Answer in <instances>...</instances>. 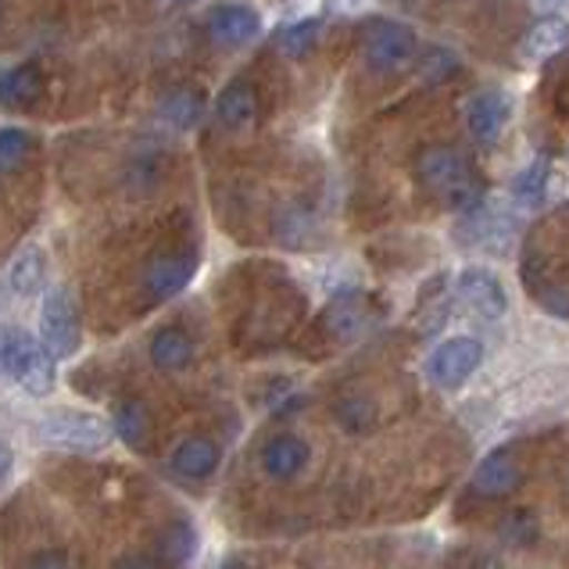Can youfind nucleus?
<instances>
[{"label": "nucleus", "mask_w": 569, "mask_h": 569, "mask_svg": "<svg viewBox=\"0 0 569 569\" xmlns=\"http://www.w3.org/2000/svg\"><path fill=\"white\" fill-rule=\"evenodd\" d=\"M43 93V72L37 64H14V69L0 72V104L11 111L29 108Z\"/></svg>", "instance_id": "2eb2a0df"}, {"label": "nucleus", "mask_w": 569, "mask_h": 569, "mask_svg": "<svg viewBox=\"0 0 569 569\" xmlns=\"http://www.w3.org/2000/svg\"><path fill=\"white\" fill-rule=\"evenodd\" d=\"M116 437L129 448H140L143 437H148V409L140 401H122L116 409Z\"/></svg>", "instance_id": "412c9836"}, {"label": "nucleus", "mask_w": 569, "mask_h": 569, "mask_svg": "<svg viewBox=\"0 0 569 569\" xmlns=\"http://www.w3.org/2000/svg\"><path fill=\"white\" fill-rule=\"evenodd\" d=\"M566 47H569V22L562 14H545V19H538L527 29L519 51H523V58H530V61H548V58L562 54Z\"/></svg>", "instance_id": "ddd939ff"}, {"label": "nucleus", "mask_w": 569, "mask_h": 569, "mask_svg": "<svg viewBox=\"0 0 569 569\" xmlns=\"http://www.w3.org/2000/svg\"><path fill=\"white\" fill-rule=\"evenodd\" d=\"M11 469H14V455H11V448L4 441H0V483L11 477Z\"/></svg>", "instance_id": "cd10ccee"}, {"label": "nucleus", "mask_w": 569, "mask_h": 569, "mask_svg": "<svg viewBox=\"0 0 569 569\" xmlns=\"http://www.w3.org/2000/svg\"><path fill=\"white\" fill-rule=\"evenodd\" d=\"M459 298L483 319H501L509 312L506 287H501L498 276L487 269H466L459 276Z\"/></svg>", "instance_id": "9b49d317"}, {"label": "nucleus", "mask_w": 569, "mask_h": 569, "mask_svg": "<svg viewBox=\"0 0 569 569\" xmlns=\"http://www.w3.org/2000/svg\"><path fill=\"white\" fill-rule=\"evenodd\" d=\"M204 93L198 87H176L169 90L166 97H161L158 104V116L166 119L169 126L176 129H193L201 119H204Z\"/></svg>", "instance_id": "a211bd4d"}, {"label": "nucleus", "mask_w": 569, "mask_h": 569, "mask_svg": "<svg viewBox=\"0 0 569 569\" xmlns=\"http://www.w3.org/2000/svg\"><path fill=\"white\" fill-rule=\"evenodd\" d=\"M119 569H154L151 562H143V559H129V562H122Z\"/></svg>", "instance_id": "c85d7f7f"}, {"label": "nucleus", "mask_w": 569, "mask_h": 569, "mask_svg": "<svg viewBox=\"0 0 569 569\" xmlns=\"http://www.w3.org/2000/svg\"><path fill=\"white\" fill-rule=\"evenodd\" d=\"M193 272H198V258L193 254H158L143 269V295L151 301H169L193 280Z\"/></svg>", "instance_id": "6e6552de"}, {"label": "nucleus", "mask_w": 569, "mask_h": 569, "mask_svg": "<svg viewBox=\"0 0 569 569\" xmlns=\"http://www.w3.org/2000/svg\"><path fill=\"white\" fill-rule=\"evenodd\" d=\"M509 97L501 90H480L466 101V129L477 143H495L509 122Z\"/></svg>", "instance_id": "9d476101"}, {"label": "nucleus", "mask_w": 569, "mask_h": 569, "mask_svg": "<svg viewBox=\"0 0 569 569\" xmlns=\"http://www.w3.org/2000/svg\"><path fill=\"white\" fill-rule=\"evenodd\" d=\"M0 19H4V8H0Z\"/></svg>", "instance_id": "72a5a7b5"}, {"label": "nucleus", "mask_w": 569, "mask_h": 569, "mask_svg": "<svg viewBox=\"0 0 569 569\" xmlns=\"http://www.w3.org/2000/svg\"><path fill=\"white\" fill-rule=\"evenodd\" d=\"M47 280V254L40 248H26L8 269V290L14 298H32Z\"/></svg>", "instance_id": "6ab92c4d"}, {"label": "nucleus", "mask_w": 569, "mask_h": 569, "mask_svg": "<svg viewBox=\"0 0 569 569\" xmlns=\"http://www.w3.org/2000/svg\"><path fill=\"white\" fill-rule=\"evenodd\" d=\"M204 26H208V37L222 47H243L262 32V19H258V11L248 4H216L208 11Z\"/></svg>", "instance_id": "1a4fd4ad"}, {"label": "nucleus", "mask_w": 569, "mask_h": 569, "mask_svg": "<svg viewBox=\"0 0 569 569\" xmlns=\"http://www.w3.org/2000/svg\"><path fill=\"white\" fill-rule=\"evenodd\" d=\"M538 4H541V8H566L569 0H538Z\"/></svg>", "instance_id": "c756f323"}, {"label": "nucleus", "mask_w": 569, "mask_h": 569, "mask_svg": "<svg viewBox=\"0 0 569 569\" xmlns=\"http://www.w3.org/2000/svg\"><path fill=\"white\" fill-rule=\"evenodd\" d=\"M480 362H483V345L477 337H448L427 359V372L433 387L459 390L480 369Z\"/></svg>", "instance_id": "39448f33"}, {"label": "nucleus", "mask_w": 569, "mask_h": 569, "mask_svg": "<svg viewBox=\"0 0 569 569\" xmlns=\"http://www.w3.org/2000/svg\"><path fill=\"white\" fill-rule=\"evenodd\" d=\"M308 466V445L295 433H280L262 448V469L272 480H290Z\"/></svg>", "instance_id": "4468645a"}, {"label": "nucleus", "mask_w": 569, "mask_h": 569, "mask_svg": "<svg viewBox=\"0 0 569 569\" xmlns=\"http://www.w3.org/2000/svg\"><path fill=\"white\" fill-rule=\"evenodd\" d=\"M416 32L405 22H377L366 37V64L372 72H401L416 58Z\"/></svg>", "instance_id": "423d86ee"}, {"label": "nucleus", "mask_w": 569, "mask_h": 569, "mask_svg": "<svg viewBox=\"0 0 569 569\" xmlns=\"http://www.w3.org/2000/svg\"><path fill=\"white\" fill-rule=\"evenodd\" d=\"M32 154V137L26 129H0V176H11L14 169L26 166V158Z\"/></svg>", "instance_id": "5701e85b"}, {"label": "nucleus", "mask_w": 569, "mask_h": 569, "mask_svg": "<svg viewBox=\"0 0 569 569\" xmlns=\"http://www.w3.org/2000/svg\"><path fill=\"white\" fill-rule=\"evenodd\" d=\"M422 72H433V79H448L455 72V58L448 51H430L427 64H422Z\"/></svg>", "instance_id": "a878e982"}, {"label": "nucleus", "mask_w": 569, "mask_h": 569, "mask_svg": "<svg viewBox=\"0 0 569 569\" xmlns=\"http://www.w3.org/2000/svg\"><path fill=\"white\" fill-rule=\"evenodd\" d=\"M222 569H248V566H243V562H226Z\"/></svg>", "instance_id": "7c9ffc66"}, {"label": "nucleus", "mask_w": 569, "mask_h": 569, "mask_svg": "<svg viewBox=\"0 0 569 569\" xmlns=\"http://www.w3.org/2000/svg\"><path fill=\"white\" fill-rule=\"evenodd\" d=\"M416 172H419V180L427 183L451 211L469 216V211H477L483 204V183H480L477 169L469 166L466 154H459L455 148L433 143V148H427L419 154Z\"/></svg>", "instance_id": "f257e3e1"}, {"label": "nucleus", "mask_w": 569, "mask_h": 569, "mask_svg": "<svg viewBox=\"0 0 569 569\" xmlns=\"http://www.w3.org/2000/svg\"><path fill=\"white\" fill-rule=\"evenodd\" d=\"M216 466H219V445L211 437H187L172 451V469L187 480H204L216 473Z\"/></svg>", "instance_id": "dca6fc26"}, {"label": "nucleus", "mask_w": 569, "mask_h": 569, "mask_svg": "<svg viewBox=\"0 0 569 569\" xmlns=\"http://www.w3.org/2000/svg\"><path fill=\"white\" fill-rule=\"evenodd\" d=\"M545 190H548V161L545 158L530 161V166L512 180V198L523 204V208L541 204L545 201Z\"/></svg>", "instance_id": "aec40b11"}, {"label": "nucleus", "mask_w": 569, "mask_h": 569, "mask_svg": "<svg viewBox=\"0 0 569 569\" xmlns=\"http://www.w3.org/2000/svg\"><path fill=\"white\" fill-rule=\"evenodd\" d=\"M0 369H4L8 377L32 398H43L54 390V355L43 348V340H37L19 327L4 330Z\"/></svg>", "instance_id": "f03ea898"}, {"label": "nucleus", "mask_w": 569, "mask_h": 569, "mask_svg": "<svg viewBox=\"0 0 569 569\" xmlns=\"http://www.w3.org/2000/svg\"><path fill=\"white\" fill-rule=\"evenodd\" d=\"M327 319H330V327H333L340 337H355V333L362 330V322H366L362 312H359V305L348 301V298H345V301H337V305L330 308V316H327Z\"/></svg>", "instance_id": "b1692460"}, {"label": "nucleus", "mask_w": 569, "mask_h": 569, "mask_svg": "<svg viewBox=\"0 0 569 569\" xmlns=\"http://www.w3.org/2000/svg\"><path fill=\"white\" fill-rule=\"evenodd\" d=\"M176 4H193V0H176Z\"/></svg>", "instance_id": "473e14b6"}, {"label": "nucleus", "mask_w": 569, "mask_h": 569, "mask_svg": "<svg viewBox=\"0 0 569 569\" xmlns=\"http://www.w3.org/2000/svg\"><path fill=\"white\" fill-rule=\"evenodd\" d=\"M216 116H219V122L226 129H230V133H243V129H251L258 122V93H254V87L243 83V79H233V83L219 93Z\"/></svg>", "instance_id": "f8f14e48"}, {"label": "nucleus", "mask_w": 569, "mask_h": 569, "mask_svg": "<svg viewBox=\"0 0 569 569\" xmlns=\"http://www.w3.org/2000/svg\"><path fill=\"white\" fill-rule=\"evenodd\" d=\"M523 487V462H519L516 448H498L477 466L473 491L483 498H509Z\"/></svg>", "instance_id": "0eeeda50"}, {"label": "nucleus", "mask_w": 569, "mask_h": 569, "mask_svg": "<svg viewBox=\"0 0 569 569\" xmlns=\"http://www.w3.org/2000/svg\"><path fill=\"white\" fill-rule=\"evenodd\" d=\"M111 433L116 430H111L104 419H97L90 412H72V409L51 412L40 422V437L47 445L64 448V451H83V455L108 448Z\"/></svg>", "instance_id": "7ed1b4c3"}, {"label": "nucleus", "mask_w": 569, "mask_h": 569, "mask_svg": "<svg viewBox=\"0 0 569 569\" xmlns=\"http://www.w3.org/2000/svg\"><path fill=\"white\" fill-rule=\"evenodd\" d=\"M151 362L161 372L187 369L193 362V340H190V333L180 330V327H161L151 337Z\"/></svg>", "instance_id": "f3484780"}, {"label": "nucleus", "mask_w": 569, "mask_h": 569, "mask_svg": "<svg viewBox=\"0 0 569 569\" xmlns=\"http://www.w3.org/2000/svg\"><path fill=\"white\" fill-rule=\"evenodd\" d=\"M166 551L176 559V562H183V559H190L193 556V530L183 523V527H172L169 533H166Z\"/></svg>", "instance_id": "393cba45"}, {"label": "nucleus", "mask_w": 569, "mask_h": 569, "mask_svg": "<svg viewBox=\"0 0 569 569\" xmlns=\"http://www.w3.org/2000/svg\"><path fill=\"white\" fill-rule=\"evenodd\" d=\"M40 340L54 359H69V355L79 351L83 327H79V308L64 287L47 290L43 308H40Z\"/></svg>", "instance_id": "20e7f679"}, {"label": "nucleus", "mask_w": 569, "mask_h": 569, "mask_svg": "<svg viewBox=\"0 0 569 569\" xmlns=\"http://www.w3.org/2000/svg\"><path fill=\"white\" fill-rule=\"evenodd\" d=\"M29 569H69V562H64V556H58V551H47V556L32 559Z\"/></svg>", "instance_id": "bb28decb"}, {"label": "nucleus", "mask_w": 569, "mask_h": 569, "mask_svg": "<svg viewBox=\"0 0 569 569\" xmlns=\"http://www.w3.org/2000/svg\"><path fill=\"white\" fill-rule=\"evenodd\" d=\"M319 32H322V26L316 19H305V22L280 29L276 43H280V51L287 58H305V54H312V47L319 43Z\"/></svg>", "instance_id": "4be33fe9"}, {"label": "nucleus", "mask_w": 569, "mask_h": 569, "mask_svg": "<svg viewBox=\"0 0 569 569\" xmlns=\"http://www.w3.org/2000/svg\"><path fill=\"white\" fill-rule=\"evenodd\" d=\"M0 345H4V327H0Z\"/></svg>", "instance_id": "2f4dec72"}]
</instances>
